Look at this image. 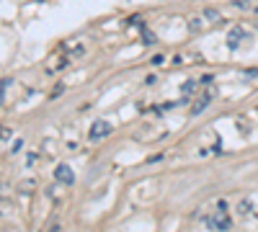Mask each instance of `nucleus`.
I'll use <instances>...</instances> for the list:
<instances>
[{
  "label": "nucleus",
  "mask_w": 258,
  "mask_h": 232,
  "mask_svg": "<svg viewBox=\"0 0 258 232\" xmlns=\"http://www.w3.org/2000/svg\"><path fill=\"white\" fill-rule=\"evenodd\" d=\"M10 137H13L10 127H3V124H0V139H10Z\"/></svg>",
  "instance_id": "nucleus-11"
},
{
  "label": "nucleus",
  "mask_w": 258,
  "mask_h": 232,
  "mask_svg": "<svg viewBox=\"0 0 258 232\" xmlns=\"http://www.w3.org/2000/svg\"><path fill=\"white\" fill-rule=\"evenodd\" d=\"M67 67V59L62 57V54H54L52 59H49V65H47V72L52 75V72H59V70H65Z\"/></svg>",
  "instance_id": "nucleus-6"
},
{
  "label": "nucleus",
  "mask_w": 258,
  "mask_h": 232,
  "mask_svg": "<svg viewBox=\"0 0 258 232\" xmlns=\"http://www.w3.org/2000/svg\"><path fill=\"white\" fill-rule=\"evenodd\" d=\"M196 90V80H186L184 83V96H189V93H194Z\"/></svg>",
  "instance_id": "nucleus-10"
},
{
  "label": "nucleus",
  "mask_w": 258,
  "mask_h": 232,
  "mask_svg": "<svg viewBox=\"0 0 258 232\" xmlns=\"http://www.w3.org/2000/svg\"><path fill=\"white\" fill-rule=\"evenodd\" d=\"M212 98H215V90H207V93H204V96H202L199 101H194V106H191V116H196V114H202L204 108L209 106V101H212Z\"/></svg>",
  "instance_id": "nucleus-4"
},
{
  "label": "nucleus",
  "mask_w": 258,
  "mask_h": 232,
  "mask_svg": "<svg viewBox=\"0 0 258 232\" xmlns=\"http://www.w3.org/2000/svg\"><path fill=\"white\" fill-rule=\"evenodd\" d=\"M34 186H36L34 181H23V183H21V191H23V194H28V191H34Z\"/></svg>",
  "instance_id": "nucleus-12"
},
{
  "label": "nucleus",
  "mask_w": 258,
  "mask_h": 232,
  "mask_svg": "<svg viewBox=\"0 0 258 232\" xmlns=\"http://www.w3.org/2000/svg\"><path fill=\"white\" fill-rule=\"evenodd\" d=\"M251 212H253V199H243L240 204H238V214L240 217H248Z\"/></svg>",
  "instance_id": "nucleus-7"
},
{
  "label": "nucleus",
  "mask_w": 258,
  "mask_h": 232,
  "mask_svg": "<svg viewBox=\"0 0 258 232\" xmlns=\"http://www.w3.org/2000/svg\"><path fill=\"white\" fill-rule=\"evenodd\" d=\"M207 227L209 230H230L233 227V220L227 217V204H225V201H220V204H217L215 214L207 217Z\"/></svg>",
  "instance_id": "nucleus-1"
},
{
  "label": "nucleus",
  "mask_w": 258,
  "mask_h": 232,
  "mask_svg": "<svg viewBox=\"0 0 258 232\" xmlns=\"http://www.w3.org/2000/svg\"><path fill=\"white\" fill-rule=\"evenodd\" d=\"M114 132V127L106 119H98V121H93V127L88 129V137H90V142H96V139H103V137H109Z\"/></svg>",
  "instance_id": "nucleus-2"
},
{
  "label": "nucleus",
  "mask_w": 258,
  "mask_h": 232,
  "mask_svg": "<svg viewBox=\"0 0 258 232\" xmlns=\"http://www.w3.org/2000/svg\"><path fill=\"white\" fill-rule=\"evenodd\" d=\"M243 39H246V31L240 26H235V28H230V34H227V46H230V49H238V44Z\"/></svg>",
  "instance_id": "nucleus-5"
},
{
  "label": "nucleus",
  "mask_w": 258,
  "mask_h": 232,
  "mask_svg": "<svg viewBox=\"0 0 258 232\" xmlns=\"http://www.w3.org/2000/svg\"><path fill=\"white\" fill-rule=\"evenodd\" d=\"M54 178H57V183H62V186H72V183H75V173H72V168H70V165H65V163H59V165L54 168Z\"/></svg>",
  "instance_id": "nucleus-3"
},
{
  "label": "nucleus",
  "mask_w": 258,
  "mask_h": 232,
  "mask_svg": "<svg viewBox=\"0 0 258 232\" xmlns=\"http://www.w3.org/2000/svg\"><path fill=\"white\" fill-rule=\"evenodd\" d=\"M204 15H207V18H209V21H220V18H222V15H220L217 10H212V8H209V10H207Z\"/></svg>",
  "instance_id": "nucleus-13"
},
{
  "label": "nucleus",
  "mask_w": 258,
  "mask_h": 232,
  "mask_svg": "<svg viewBox=\"0 0 258 232\" xmlns=\"http://www.w3.org/2000/svg\"><path fill=\"white\" fill-rule=\"evenodd\" d=\"M202 26H204V21H202V18H191V21H189V31H191V34L202 31Z\"/></svg>",
  "instance_id": "nucleus-8"
},
{
  "label": "nucleus",
  "mask_w": 258,
  "mask_h": 232,
  "mask_svg": "<svg viewBox=\"0 0 258 232\" xmlns=\"http://www.w3.org/2000/svg\"><path fill=\"white\" fill-rule=\"evenodd\" d=\"M142 39H145V44H155V34L147 26H142Z\"/></svg>",
  "instance_id": "nucleus-9"
}]
</instances>
